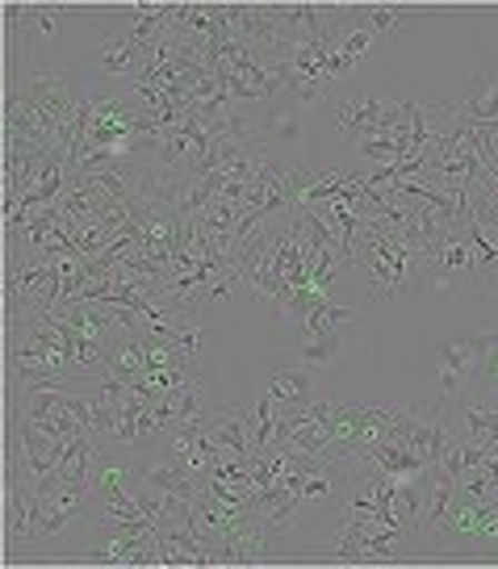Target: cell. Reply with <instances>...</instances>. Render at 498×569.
Here are the masks:
<instances>
[{"label":"cell","instance_id":"3957f363","mask_svg":"<svg viewBox=\"0 0 498 569\" xmlns=\"http://www.w3.org/2000/svg\"><path fill=\"white\" fill-rule=\"evenodd\" d=\"M386 427H390V407L336 402L327 415V457H339V461L365 457L386 436Z\"/></svg>","mask_w":498,"mask_h":569},{"label":"cell","instance_id":"52a82bcc","mask_svg":"<svg viewBox=\"0 0 498 569\" xmlns=\"http://www.w3.org/2000/svg\"><path fill=\"white\" fill-rule=\"evenodd\" d=\"M272 540L277 536L248 511L231 532L210 540V566H260V561L272 557Z\"/></svg>","mask_w":498,"mask_h":569},{"label":"cell","instance_id":"7a4b0ae2","mask_svg":"<svg viewBox=\"0 0 498 569\" xmlns=\"http://www.w3.org/2000/svg\"><path fill=\"white\" fill-rule=\"evenodd\" d=\"M431 552H469V557H498V498L474 502L452 498L445 528L427 545Z\"/></svg>","mask_w":498,"mask_h":569},{"label":"cell","instance_id":"44dd1931","mask_svg":"<svg viewBox=\"0 0 498 569\" xmlns=\"http://www.w3.org/2000/svg\"><path fill=\"white\" fill-rule=\"evenodd\" d=\"M360 18L369 21V30H374L381 42H390L398 30H402V9H394V4H360Z\"/></svg>","mask_w":498,"mask_h":569},{"label":"cell","instance_id":"cb8c5ba5","mask_svg":"<svg viewBox=\"0 0 498 569\" xmlns=\"http://www.w3.org/2000/svg\"><path fill=\"white\" fill-rule=\"evenodd\" d=\"M481 289H486L490 298H498V264H490L486 272H481Z\"/></svg>","mask_w":498,"mask_h":569},{"label":"cell","instance_id":"d6986e66","mask_svg":"<svg viewBox=\"0 0 498 569\" xmlns=\"http://www.w3.org/2000/svg\"><path fill=\"white\" fill-rule=\"evenodd\" d=\"M352 348V339L343 336V331H322V336H298V352H302V365L306 369H327L331 360Z\"/></svg>","mask_w":498,"mask_h":569},{"label":"cell","instance_id":"9c48e42d","mask_svg":"<svg viewBox=\"0 0 498 569\" xmlns=\"http://www.w3.org/2000/svg\"><path fill=\"white\" fill-rule=\"evenodd\" d=\"M448 436H452V415H448V398H431V402H410V431L407 448L424 465H436L445 452Z\"/></svg>","mask_w":498,"mask_h":569},{"label":"cell","instance_id":"9a60e30c","mask_svg":"<svg viewBox=\"0 0 498 569\" xmlns=\"http://www.w3.org/2000/svg\"><path fill=\"white\" fill-rule=\"evenodd\" d=\"M142 59H147V51H142L135 38L126 34V38H109L106 47L97 51V71L106 76V80H135L142 71Z\"/></svg>","mask_w":498,"mask_h":569},{"label":"cell","instance_id":"8fae6325","mask_svg":"<svg viewBox=\"0 0 498 569\" xmlns=\"http://www.w3.org/2000/svg\"><path fill=\"white\" fill-rule=\"evenodd\" d=\"M448 415H452V431H461L478 445H498V407L495 398H486L478 390H465L461 398L448 402Z\"/></svg>","mask_w":498,"mask_h":569},{"label":"cell","instance_id":"2e32d148","mask_svg":"<svg viewBox=\"0 0 498 569\" xmlns=\"http://www.w3.org/2000/svg\"><path fill=\"white\" fill-rule=\"evenodd\" d=\"M97 457H101V440L97 436H76V440L63 445V457L54 465V473H59V481H68V486H92Z\"/></svg>","mask_w":498,"mask_h":569},{"label":"cell","instance_id":"6da1fadb","mask_svg":"<svg viewBox=\"0 0 498 569\" xmlns=\"http://www.w3.org/2000/svg\"><path fill=\"white\" fill-rule=\"evenodd\" d=\"M352 264L365 268L374 284V298H398L424 289V260L410 248L402 231H390L381 222H360L352 243Z\"/></svg>","mask_w":498,"mask_h":569},{"label":"cell","instance_id":"277c9868","mask_svg":"<svg viewBox=\"0 0 498 569\" xmlns=\"http://www.w3.org/2000/svg\"><path fill=\"white\" fill-rule=\"evenodd\" d=\"M331 113H336V126L348 134V139H369V134H381V130H394L398 118H402V101H390L381 92H365V89H343L331 97Z\"/></svg>","mask_w":498,"mask_h":569},{"label":"cell","instance_id":"7402d4cb","mask_svg":"<svg viewBox=\"0 0 498 569\" xmlns=\"http://www.w3.org/2000/svg\"><path fill=\"white\" fill-rule=\"evenodd\" d=\"M265 130H268L265 139L285 142V147H289V142H298V134H302V122H298L293 113H285V109H277V113H272V118L265 122Z\"/></svg>","mask_w":498,"mask_h":569},{"label":"cell","instance_id":"ac0fdd59","mask_svg":"<svg viewBox=\"0 0 498 569\" xmlns=\"http://www.w3.org/2000/svg\"><path fill=\"white\" fill-rule=\"evenodd\" d=\"M465 118L474 122H498V68L495 71H474V89L461 101Z\"/></svg>","mask_w":498,"mask_h":569},{"label":"cell","instance_id":"4fadbf2b","mask_svg":"<svg viewBox=\"0 0 498 569\" xmlns=\"http://www.w3.org/2000/svg\"><path fill=\"white\" fill-rule=\"evenodd\" d=\"M139 481L151 486V490H163V495H177V498H197L206 490V478H197L193 469H185L172 452L147 457V461L139 465Z\"/></svg>","mask_w":498,"mask_h":569},{"label":"cell","instance_id":"5b68a950","mask_svg":"<svg viewBox=\"0 0 498 569\" xmlns=\"http://www.w3.org/2000/svg\"><path fill=\"white\" fill-rule=\"evenodd\" d=\"M424 284H436L440 293H452V298L481 289V260H478V251H474L469 231H457L445 248L427 260Z\"/></svg>","mask_w":498,"mask_h":569},{"label":"cell","instance_id":"e0dca14e","mask_svg":"<svg viewBox=\"0 0 498 569\" xmlns=\"http://www.w3.org/2000/svg\"><path fill=\"white\" fill-rule=\"evenodd\" d=\"M265 393L281 410L306 407V402H315V377H310V369H272Z\"/></svg>","mask_w":498,"mask_h":569},{"label":"cell","instance_id":"603a6c76","mask_svg":"<svg viewBox=\"0 0 498 569\" xmlns=\"http://www.w3.org/2000/svg\"><path fill=\"white\" fill-rule=\"evenodd\" d=\"M30 26H34L47 42H54V38H59V26H63V9H54V4H30Z\"/></svg>","mask_w":498,"mask_h":569},{"label":"cell","instance_id":"ffe728a7","mask_svg":"<svg viewBox=\"0 0 498 569\" xmlns=\"http://www.w3.org/2000/svg\"><path fill=\"white\" fill-rule=\"evenodd\" d=\"M469 390H478L498 402V336H490V331H481L478 373H474V386H469Z\"/></svg>","mask_w":498,"mask_h":569},{"label":"cell","instance_id":"5bb4252c","mask_svg":"<svg viewBox=\"0 0 498 569\" xmlns=\"http://www.w3.org/2000/svg\"><path fill=\"white\" fill-rule=\"evenodd\" d=\"M106 373L139 381L147 373V331H113L106 339Z\"/></svg>","mask_w":498,"mask_h":569},{"label":"cell","instance_id":"8992f818","mask_svg":"<svg viewBox=\"0 0 498 569\" xmlns=\"http://www.w3.org/2000/svg\"><path fill=\"white\" fill-rule=\"evenodd\" d=\"M327 47L348 63V71H360L365 63H374V59H381V51L390 47V42H381V38L369 30V21L360 18V4H339V13L331 18V26H327Z\"/></svg>","mask_w":498,"mask_h":569},{"label":"cell","instance_id":"30bf717a","mask_svg":"<svg viewBox=\"0 0 498 569\" xmlns=\"http://www.w3.org/2000/svg\"><path fill=\"white\" fill-rule=\"evenodd\" d=\"M478 356H481V336H457V339H440L436 343V381H440V398H461L469 386H474V373H478Z\"/></svg>","mask_w":498,"mask_h":569},{"label":"cell","instance_id":"ba28073f","mask_svg":"<svg viewBox=\"0 0 498 569\" xmlns=\"http://www.w3.org/2000/svg\"><path fill=\"white\" fill-rule=\"evenodd\" d=\"M457 498V478L448 473L445 465H427L419 478V523H415V549H424L436 540V532L445 528L448 507Z\"/></svg>","mask_w":498,"mask_h":569},{"label":"cell","instance_id":"7c38bea8","mask_svg":"<svg viewBox=\"0 0 498 569\" xmlns=\"http://www.w3.org/2000/svg\"><path fill=\"white\" fill-rule=\"evenodd\" d=\"M201 431L222 457H248V398H239L231 407H213Z\"/></svg>","mask_w":498,"mask_h":569}]
</instances>
